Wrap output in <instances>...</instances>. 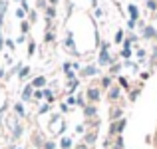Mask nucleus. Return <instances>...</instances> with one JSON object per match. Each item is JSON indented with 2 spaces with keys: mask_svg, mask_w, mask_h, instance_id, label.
Wrapping results in <instances>:
<instances>
[{
  "mask_svg": "<svg viewBox=\"0 0 157 149\" xmlns=\"http://www.w3.org/2000/svg\"><path fill=\"white\" fill-rule=\"evenodd\" d=\"M145 36H147V38H153V36H155V30H153V28H145Z\"/></svg>",
  "mask_w": 157,
  "mask_h": 149,
  "instance_id": "obj_7",
  "label": "nucleus"
},
{
  "mask_svg": "<svg viewBox=\"0 0 157 149\" xmlns=\"http://www.w3.org/2000/svg\"><path fill=\"white\" fill-rule=\"evenodd\" d=\"M92 74H96V68H88V70H84V76H92Z\"/></svg>",
  "mask_w": 157,
  "mask_h": 149,
  "instance_id": "obj_8",
  "label": "nucleus"
},
{
  "mask_svg": "<svg viewBox=\"0 0 157 149\" xmlns=\"http://www.w3.org/2000/svg\"><path fill=\"white\" fill-rule=\"evenodd\" d=\"M44 96L48 97V101H52V92H48V90H46V92H44Z\"/></svg>",
  "mask_w": 157,
  "mask_h": 149,
  "instance_id": "obj_13",
  "label": "nucleus"
},
{
  "mask_svg": "<svg viewBox=\"0 0 157 149\" xmlns=\"http://www.w3.org/2000/svg\"><path fill=\"white\" fill-rule=\"evenodd\" d=\"M129 14H131V18H137V8H135L133 4L129 6Z\"/></svg>",
  "mask_w": 157,
  "mask_h": 149,
  "instance_id": "obj_6",
  "label": "nucleus"
},
{
  "mask_svg": "<svg viewBox=\"0 0 157 149\" xmlns=\"http://www.w3.org/2000/svg\"><path fill=\"white\" fill-rule=\"evenodd\" d=\"M121 56H123V58H129V56H131V50H129V48H123Z\"/></svg>",
  "mask_w": 157,
  "mask_h": 149,
  "instance_id": "obj_9",
  "label": "nucleus"
},
{
  "mask_svg": "<svg viewBox=\"0 0 157 149\" xmlns=\"http://www.w3.org/2000/svg\"><path fill=\"white\" fill-rule=\"evenodd\" d=\"M62 147L68 149V147H70V139H64V141H62Z\"/></svg>",
  "mask_w": 157,
  "mask_h": 149,
  "instance_id": "obj_11",
  "label": "nucleus"
},
{
  "mask_svg": "<svg viewBox=\"0 0 157 149\" xmlns=\"http://www.w3.org/2000/svg\"><path fill=\"white\" fill-rule=\"evenodd\" d=\"M46 12H48V16H54V14H56V10H54V6H50V8H48Z\"/></svg>",
  "mask_w": 157,
  "mask_h": 149,
  "instance_id": "obj_12",
  "label": "nucleus"
},
{
  "mask_svg": "<svg viewBox=\"0 0 157 149\" xmlns=\"http://www.w3.org/2000/svg\"><path fill=\"white\" fill-rule=\"evenodd\" d=\"M123 127H125V119H119L117 123H113V125H111V129H109V131H111V133H119Z\"/></svg>",
  "mask_w": 157,
  "mask_h": 149,
  "instance_id": "obj_1",
  "label": "nucleus"
},
{
  "mask_svg": "<svg viewBox=\"0 0 157 149\" xmlns=\"http://www.w3.org/2000/svg\"><path fill=\"white\" fill-rule=\"evenodd\" d=\"M117 96H119L117 90H111V92H109V97H117Z\"/></svg>",
  "mask_w": 157,
  "mask_h": 149,
  "instance_id": "obj_10",
  "label": "nucleus"
},
{
  "mask_svg": "<svg viewBox=\"0 0 157 149\" xmlns=\"http://www.w3.org/2000/svg\"><path fill=\"white\" fill-rule=\"evenodd\" d=\"M44 82H46L44 78H36V80L32 82V86H36V88H42V86H44Z\"/></svg>",
  "mask_w": 157,
  "mask_h": 149,
  "instance_id": "obj_4",
  "label": "nucleus"
},
{
  "mask_svg": "<svg viewBox=\"0 0 157 149\" xmlns=\"http://www.w3.org/2000/svg\"><path fill=\"white\" fill-rule=\"evenodd\" d=\"M88 97H90V99H94V101H96V99L100 97V92H98L96 88H92V90H90V92H88Z\"/></svg>",
  "mask_w": 157,
  "mask_h": 149,
  "instance_id": "obj_3",
  "label": "nucleus"
},
{
  "mask_svg": "<svg viewBox=\"0 0 157 149\" xmlns=\"http://www.w3.org/2000/svg\"><path fill=\"white\" fill-rule=\"evenodd\" d=\"M30 96H32V86H28V88L24 90V99H30Z\"/></svg>",
  "mask_w": 157,
  "mask_h": 149,
  "instance_id": "obj_5",
  "label": "nucleus"
},
{
  "mask_svg": "<svg viewBox=\"0 0 157 149\" xmlns=\"http://www.w3.org/2000/svg\"><path fill=\"white\" fill-rule=\"evenodd\" d=\"M101 64H107L109 62V56H107V46H104V50H101V58H100Z\"/></svg>",
  "mask_w": 157,
  "mask_h": 149,
  "instance_id": "obj_2",
  "label": "nucleus"
}]
</instances>
